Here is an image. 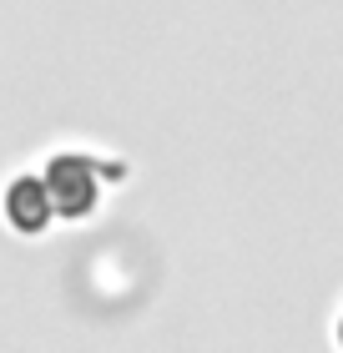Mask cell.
I'll use <instances>...</instances> for the list:
<instances>
[{
    "label": "cell",
    "mask_w": 343,
    "mask_h": 353,
    "mask_svg": "<svg viewBox=\"0 0 343 353\" xmlns=\"http://www.w3.org/2000/svg\"><path fill=\"white\" fill-rule=\"evenodd\" d=\"M41 182H46V192H51L56 217H66V222L91 217L96 207H101V192H106L101 162L86 157V152H56L51 162H46Z\"/></svg>",
    "instance_id": "obj_1"
},
{
    "label": "cell",
    "mask_w": 343,
    "mask_h": 353,
    "mask_svg": "<svg viewBox=\"0 0 343 353\" xmlns=\"http://www.w3.org/2000/svg\"><path fill=\"white\" fill-rule=\"evenodd\" d=\"M0 212L21 237H41L46 228L56 222V207H51V192H46L41 172H26V176H10L6 182V197H0Z\"/></svg>",
    "instance_id": "obj_2"
},
{
    "label": "cell",
    "mask_w": 343,
    "mask_h": 353,
    "mask_svg": "<svg viewBox=\"0 0 343 353\" xmlns=\"http://www.w3.org/2000/svg\"><path fill=\"white\" fill-rule=\"evenodd\" d=\"M338 343H343V318H338Z\"/></svg>",
    "instance_id": "obj_3"
}]
</instances>
